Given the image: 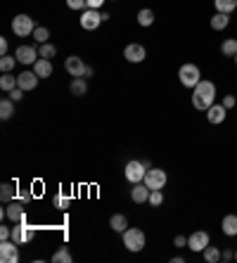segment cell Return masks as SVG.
Returning a JSON list of instances; mask_svg holds the SVG:
<instances>
[{"mask_svg": "<svg viewBox=\"0 0 237 263\" xmlns=\"http://www.w3.org/2000/svg\"><path fill=\"white\" fill-rule=\"evenodd\" d=\"M214 98H216V86L211 81H200L192 88V104L200 112H206L214 104Z\"/></svg>", "mask_w": 237, "mask_h": 263, "instance_id": "cell-1", "label": "cell"}, {"mask_svg": "<svg viewBox=\"0 0 237 263\" xmlns=\"http://www.w3.org/2000/svg\"><path fill=\"white\" fill-rule=\"evenodd\" d=\"M178 78L185 88H194L197 83L202 81V74H200V66L197 64H182L178 69Z\"/></svg>", "mask_w": 237, "mask_h": 263, "instance_id": "cell-2", "label": "cell"}, {"mask_svg": "<svg viewBox=\"0 0 237 263\" xmlns=\"http://www.w3.org/2000/svg\"><path fill=\"white\" fill-rule=\"evenodd\" d=\"M124 246L128 252H140L145 246V232L140 228H128L124 232Z\"/></svg>", "mask_w": 237, "mask_h": 263, "instance_id": "cell-3", "label": "cell"}, {"mask_svg": "<svg viewBox=\"0 0 237 263\" xmlns=\"http://www.w3.org/2000/svg\"><path fill=\"white\" fill-rule=\"evenodd\" d=\"M12 31H14L19 38L31 36V34L36 31V26H34V19L28 17V14H17V17L12 19Z\"/></svg>", "mask_w": 237, "mask_h": 263, "instance_id": "cell-4", "label": "cell"}, {"mask_svg": "<svg viewBox=\"0 0 237 263\" xmlns=\"http://www.w3.org/2000/svg\"><path fill=\"white\" fill-rule=\"evenodd\" d=\"M145 176H147V166L145 162H138V159H133V162L126 164V178L128 182H145Z\"/></svg>", "mask_w": 237, "mask_h": 263, "instance_id": "cell-5", "label": "cell"}, {"mask_svg": "<svg viewBox=\"0 0 237 263\" xmlns=\"http://www.w3.org/2000/svg\"><path fill=\"white\" fill-rule=\"evenodd\" d=\"M34 235H36V228L28 226L26 220H24V223H14V228H12V240H14L17 244H26V242H31Z\"/></svg>", "mask_w": 237, "mask_h": 263, "instance_id": "cell-6", "label": "cell"}, {"mask_svg": "<svg viewBox=\"0 0 237 263\" xmlns=\"http://www.w3.org/2000/svg\"><path fill=\"white\" fill-rule=\"evenodd\" d=\"M0 261L2 263H17L19 261V252H17V242H14V240H2V242H0Z\"/></svg>", "mask_w": 237, "mask_h": 263, "instance_id": "cell-7", "label": "cell"}, {"mask_svg": "<svg viewBox=\"0 0 237 263\" xmlns=\"http://www.w3.org/2000/svg\"><path fill=\"white\" fill-rule=\"evenodd\" d=\"M145 185L150 190H162L166 185V171H162V168H147Z\"/></svg>", "mask_w": 237, "mask_h": 263, "instance_id": "cell-8", "label": "cell"}, {"mask_svg": "<svg viewBox=\"0 0 237 263\" xmlns=\"http://www.w3.org/2000/svg\"><path fill=\"white\" fill-rule=\"evenodd\" d=\"M100 24H102V12L86 8V12L81 14V26L86 28V31H95Z\"/></svg>", "mask_w": 237, "mask_h": 263, "instance_id": "cell-9", "label": "cell"}, {"mask_svg": "<svg viewBox=\"0 0 237 263\" xmlns=\"http://www.w3.org/2000/svg\"><path fill=\"white\" fill-rule=\"evenodd\" d=\"M5 216H8L12 223H24V220H26V209H24V202L14 200L8 206V209H5Z\"/></svg>", "mask_w": 237, "mask_h": 263, "instance_id": "cell-10", "label": "cell"}, {"mask_svg": "<svg viewBox=\"0 0 237 263\" xmlns=\"http://www.w3.org/2000/svg\"><path fill=\"white\" fill-rule=\"evenodd\" d=\"M64 69L72 74L74 78H83V72H86V64H83L81 57H76V54H69L66 60H64Z\"/></svg>", "mask_w": 237, "mask_h": 263, "instance_id": "cell-11", "label": "cell"}, {"mask_svg": "<svg viewBox=\"0 0 237 263\" xmlns=\"http://www.w3.org/2000/svg\"><path fill=\"white\" fill-rule=\"evenodd\" d=\"M124 57H126L128 62H133V64H138V62H142L147 57V50L140 43H128L126 48H124Z\"/></svg>", "mask_w": 237, "mask_h": 263, "instance_id": "cell-12", "label": "cell"}, {"mask_svg": "<svg viewBox=\"0 0 237 263\" xmlns=\"http://www.w3.org/2000/svg\"><path fill=\"white\" fill-rule=\"evenodd\" d=\"M188 246H190L192 252H204V249L209 246V232H204V230L192 232V235L188 237Z\"/></svg>", "mask_w": 237, "mask_h": 263, "instance_id": "cell-13", "label": "cell"}, {"mask_svg": "<svg viewBox=\"0 0 237 263\" xmlns=\"http://www.w3.org/2000/svg\"><path fill=\"white\" fill-rule=\"evenodd\" d=\"M38 54L40 52H38L34 46H19L17 52H14V57H17V62H22V64H36Z\"/></svg>", "mask_w": 237, "mask_h": 263, "instance_id": "cell-14", "label": "cell"}, {"mask_svg": "<svg viewBox=\"0 0 237 263\" xmlns=\"http://www.w3.org/2000/svg\"><path fill=\"white\" fill-rule=\"evenodd\" d=\"M17 86L22 90H34L38 86V74L36 72H22L17 76Z\"/></svg>", "mask_w": 237, "mask_h": 263, "instance_id": "cell-15", "label": "cell"}, {"mask_svg": "<svg viewBox=\"0 0 237 263\" xmlns=\"http://www.w3.org/2000/svg\"><path fill=\"white\" fill-rule=\"evenodd\" d=\"M150 188H147L145 182H136L133 185V190H130V200L136 202V204H142V202H150Z\"/></svg>", "mask_w": 237, "mask_h": 263, "instance_id": "cell-16", "label": "cell"}, {"mask_svg": "<svg viewBox=\"0 0 237 263\" xmlns=\"http://www.w3.org/2000/svg\"><path fill=\"white\" fill-rule=\"evenodd\" d=\"M226 104H211L206 109V118H209V124H223L226 121Z\"/></svg>", "mask_w": 237, "mask_h": 263, "instance_id": "cell-17", "label": "cell"}, {"mask_svg": "<svg viewBox=\"0 0 237 263\" xmlns=\"http://www.w3.org/2000/svg\"><path fill=\"white\" fill-rule=\"evenodd\" d=\"M34 72L38 74V78H48V76H52V62L40 57V60L34 64Z\"/></svg>", "mask_w": 237, "mask_h": 263, "instance_id": "cell-18", "label": "cell"}, {"mask_svg": "<svg viewBox=\"0 0 237 263\" xmlns=\"http://www.w3.org/2000/svg\"><path fill=\"white\" fill-rule=\"evenodd\" d=\"M220 228H223V232H226L228 237H235L237 235V216H235V214H230V216L223 218Z\"/></svg>", "mask_w": 237, "mask_h": 263, "instance_id": "cell-19", "label": "cell"}, {"mask_svg": "<svg viewBox=\"0 0 237 263\" xmlns=\"http://www.w3.org/2000/svg\"><path fill=\"white\" fill-rule=\"evenodd\" d=\"M228 24H230V17L226 12H216V14L211 17V28H214V31H223Z\"/></svg>", "mask_w": 237, "mask_h": 263, "instance_id": "cell-20", "label": "cell"}, {"mask_svg": "<svg viewBox=\"0 0 237 263\" xmlns=\"http://www.w3.org/2000/svg\"><path fill=\"white\" fill-rule=\"evenodd\" d=\"M0 200L2 202H14L17 200V188L12 182H2L0 185Z\"/></svg>", "mask_w": 237, "mask_h": 263, "instance_id": "cell-21", "label": "cell"}, {"mask_svg": "<svg viewBox=\"0 0 237 263\" xmlns=\"http://www.w3.org/2000/svg\"><path fill=\"white\" fill-rule=\"evenodd\" d=\"M110 226L114 228L116 232H121V235H124V232L128 230V220H126V216H124V214H114V216H112V220H110Z\"/></svg>", "mask_w": 237, "mask_h": 263, "instance_id": "cell-22", "label": "cell"}, {"mask_svg": "<svg viewBox=\"0 0 237 263\" xmlns=\"http://www.w3.org/2000/svg\"><path fill=\"white\" fill-rule=\"evenodd\" d=\"M69 90H72V95L81 98V95H86V90H88V83H86V78H74L72 86H69Z\"/></svg>", "mask_w": 237, "mask_h": 263, "instance_id": "cell-23", "label": "cell"}, {"mask_svg": "<svg viewBox=\"0 0 237 263\" xmlns=\"http://www.w3.org/2000/svg\"><path fill=\"white\" fill-rule=\"evenodd\" d=\"M138 24H140V26H152V24H154V12H152V10H140V12H138Z\"/></svg>", "mask_w": 237, "mask_h": 263, "instance_id": "cell-24", "label": "cell"}, {"mask_svg": "<svg viewBox=\"0 0 237 263\" xmlns=\"http://www.w3.org/2000/svg\"><path fill=\"white\" fill-rule=\"evenodd\" d=\"M0 88H2V90H14V88H17V76H12V74H2V78H0Z\"/></svg>", "mask_w": 237, "mask_h": 263, "instance_id": "cell-25", "label": "cell"}, {"mask_svg": "<svg viewBox=\"0 0 237 263\" xmlns=\"http://www.w3.org/2000/svg\"><path fill=\"white\" fill-rule=\"evenodd\" d=\"M12 114H14V102H12V100H2V102H0V118H2V121H8V118H12Z\"/></svg>", "mask_w": 237, "mask_h": 263, "instance_id": "cell-26", "label": "cell"}, {"mask_svg": "<svg viewBox=\"0 0 237 263\" xmlns=\"http://www.w3.org/2000/svg\"><path fill=\"white\" fill-rule=\"evenodd\" d=\"M220 52L226 54V57H235L237 54V40L235 38H228V40L220 46Z\"/></svg>", "mask_w": 237, "mask_h": 263, "instance_id": "cell-27", "label": "cell"}, {"mask_svg": "<svg viewBox=\"0 0 237 263\" xmlns=\"http://www.w3.org/2000/svg\"><path fill=\"white\" fill-rule=\"evenodd\" d=\"M214 2H216V10H218V12H226V14H230V12L237 8V0H214Z\"/></svg>", "mask_w": 237, "mask_h": 263, "instance_id": "cell-28", "label": "cell"}, {"mask_svg": "<svg viewBox=\"0 0 237 263\" xmlns=\"http://www.w3.org/2000/svg\"><path fill=\"white\" fill-rule=\"evenodd\" d=\"M52 261H55V263H72V254H69V249L62 246L60 252H55V254H52Z\"/></svg>", "mask_w": 237, "mask_h": 263, "instance_id": "cell-29", "label": "cell"}, {"mask_svg": "<svg viewBox=\"0 0 237 263\" xmlns=\"http://www.w3.org/2000/svg\"><path fill=\"white\" fill-rule=\"evenodd\" d=\"M48 38H50V31H48L46 26H36V31H34V40L43 46V43H48Z\"/></svg>", "mask_w": 237, "mask_h": 263, "instance_id": "cell-30", "label": "cell"}, {"mask_svg": "<svg viewBox=\"0 0 237 263\" xmlns=\"http://www.w3.org/2000/svg\"><path fill=\"white\" fill-rule=\"evenodd\" d=\"M14 62H17V57H10V54H2V60H0V72H2V74L12 72V66H14Z\"/></svg>", "mask_w": 237, "mask_h": 263, "instance_id": "cell-31", "label": "cell"}, {"mask_svg": "<svg viewBox=\"0 0 237 263\" xmlns=\"http://www.w3.org/2000/svg\"><path fill=\"white\" fill-rule=\"evenodd\" d=\"M204 258H206L209 263H218L220 261V252L216 249V246H206V249H204Z\"/></svg>", "mask_w": 237, "mask_h": 263, "instance_id": "cell-32", "label": "cell"}, {"mask_svg": "<svg viewBox=\"0 0 237 263\" xmlns=\"http://www.w3.org/2000/svg\"><path fill=\"white\" fill-rule=\"evenodd\" d=\"M38 52H40V57H43V60H52V57H55V52H57V48L50 46V43H43Z\"/></svg>", "mask_w": 237, "mask_h": 263, "instance_id": "cell-33", "label": "cell"}, {"mask_svg": "<svg viewBox=\"0 0 237 263\" xmlns=\"http://www.w3.org/2000/svg\"><path fill=\"white\" fill-rule=\"evenodd\" d=\"M55 206H57V209H62V211H66L69 206H72V200H69L66 194H62V192H60V194L55 197Z\"/></svg>", "mask_w": 237, "mask_h": 263, "instance_id": "cell-34", "label": "cell"}, {"mask_svg": "<svg viewBox=\"0 0 237 263\" xmlns=\"http://www.w3.org/2000/svg\"><path fill=\"white\" fill-rule=\"evenodd\" d=\"M162 202H164V194H162V190H152V192H150V204H152V206H159Z\"/></svg>", "mask_w": 237, "mask_h": 263, "instance_id": "cell-35", "label": "cell"}, {"mask_svg": "<svg viewBox=\"0 0 237 263\" xmlns=\"http://www.w3.org/2000/svg\"><path fill=\"white\" fill-rule=\"evenodd\" d=\"M24 92H26V90H22V88L17 86L14 90H10V100H12V102H19L22 98H24Z\"/></svg>", "mask_w": 237, "mask_h": 263, "instance_id": "cell-36", "label": "cell"}, {"mask_svg": "<svg viewBox=\"0 0 237 263\" xmlns=\"http://www.w3.org/2000/svg\"><path fill=\"white\" fill-rule=\"evenodd\" d=\"M17 200H19V202H24V204H26V202L31 200V192H28L26 188H19V190H17Z\"/></svg>", "mask_w": 237, "mask_h": 263, "instance_id": "cell-37", "label": "cell"}, {"mask_svg": "<svg viewBox=\"0 0 237 263\" xmlns=\"http://www.w3.org/2000/svg\"><path fill=\"white\" fill-rule=\"evenodd\" d=\"M66 5L72 10H83L86 8V0H66Z\"/></svg>", "mask_w": 237, "mask_h": 263, "instance_id": "cell-38", "label": "cell"}, {"mask_svg": "<svg viewBox=\"0 0 237 263\" xmlns=\"http://www.w3.org/2000/svg\"><path fill=\"white\" fill-rule=\"evenodd\" d=\"M2 240H12V228H0V242H2Z\"/></svg>", "mask_w": 237, "mask_h": 263, "instance_id": "cell-39", "label": "cell"}, {"mask_svg": "<svg viewBox=\"0 0 237 263\" xmlns=\"http://www.w3.org/2000/svg\"><path fill=\"white\" fill-rule=\"evenodd\" d=\"M102 5H104V0H86V8L90 10H100Z\"/></svg>", "mask_w": 237, "mask_h": 263, "instance_id": "cell-40", "label": "cell"}, {"mask_svg": "<svg viewBox=\"0 0 237 263\" xmlns=\"http://www.w3.org/2000/svg\"><path fill=\"white\" fill-rule=\"evenodd\" d=\"M235 98H232V95H228V98H226V100H223V104H226V109H232L235 107Z\"/></svg>", "mask_w": 237, "mask_h": 263, "instance_id": "cell-41", "label": "cell"}, {"mask_svg": "<svg viewBox=\"0 0 237 263\" xmlns=\"http://www.w3.org/2000/svg\"><path fill=\"white\" fill-rule=\"evenodd\" d=\"M220 258H223V261H230V258H235V254H232L230 249H223V254H220Z\"/></svg>", "mask_w": 237, "mask_h": 263, "instance_id": "cell-42", "label": "cell"}, {"mask_svg": "<svg viewBox=\"0 0 237 263\" xmlns=\"http://www.w3.org/2000/svg\"><path fill=\"white\" fill-rule=\"evenodd\" d=\"M0 52L8 54V40H5V38H0Z\"/></svg>", "mask_w": 237, "mask_h": 263, "instance_id": "cell-43", "label": "cell"}, {"mask_svg": "<svg viewBox=\"0 0 237 263\" xmlns=\"http://www.w3.org/2000/svg\"><path fill=\"white\" fill-rule=\"evenodd\" d=\"M174 244H176V246H185V237L178 235V237H176V242H174Z\"/></svg>", "mask_w": 237, "mask_h": 263, "instance_id": "cell-44", "label": "cell"}, {"mask_svg": "<svg viewBox=\"0 0 237 263\" xmlns=\"http://www.w3.org/2000/svg\"><path fill=\"white\" fill-rule=\"evenodd\" d=\"M92 76V66H86V72H83V78H90Z\"/></svg>", "mask_w": 237, "mask_h": 263, "instance_id": "cell-45", "label": "cell"}, {"mask_svg": "<svg viewBox=\"0 0 237 263\" xmlns=\"http://www.w3.org/2000/svg\"><path fill=\"white\" fill-rule=\"evenodd\" d=\"M235 64H237V54H235Z\"/></svg>", "mask_w": 237, "mask_h": 263, "instance_id": "cell-46", "label": "cell"}, {"mask_svg": "<svg viewBox=\"0 0 237 263\" xmlns=\"http://www.w3.org/2000/svg\"><path fill=\"white\" fill-rule=\"evenodd\" d=\"M235 258H237V252H235Z\"/></svg>", "mask_w": 237, "mask_h": 263, "instance_id": "cell-47", "label": "cell"}]
</instances>
